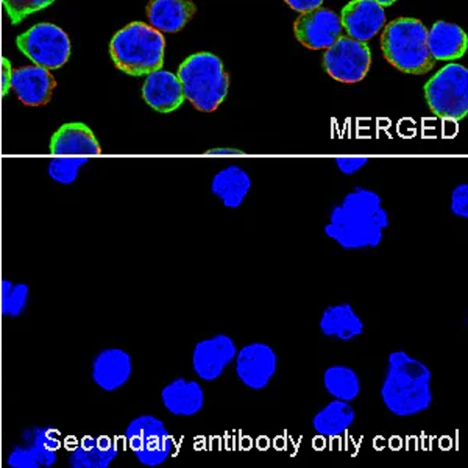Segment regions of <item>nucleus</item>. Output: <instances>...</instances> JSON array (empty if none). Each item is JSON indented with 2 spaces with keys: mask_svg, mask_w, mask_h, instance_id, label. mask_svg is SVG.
<instances>
[{
  "mask_svg": "<svg viewBox=\"0 0 468 468\" xmlns=\"http://www.w3.org/2000/svg\"><path fill=\"white\" fill-rule=\"evenodd\" d=\"M450 211L459 218H468V185L461 183L454 187L450 197Z\"/></svg>",
  "mask_w": 468,
  "mask_h": 468,
  "instance_id": "7c9ffc66",
  "label": "nucleus"
},
{
  "mask_svg": "<svg viewBox=\"0 0 468 468\" xmlns=\"http://www.w3.org/2000/svg\"><path fill=\"white\" fill-rule=\"evenodd\" d=\"M143 97L145 103L154 108V112L163 114L176 112L185 101L183 86L178 75L163 69L154 70L147 75L143 86Z\"/></svg>",
  "mask_w": 468,
  "mask_h": 468,
  "instance_id": "a211bd4d",
  "label": "nucleus"
},
{
  "mask_svg": "<svg viewBox=\"0 0 468 468\" xmlns=\"http://www.w3.org/2000/svg\"><path fill=\"white\" fill-rule=\"evenodd\" d=\"M119 443L110 436H85L69 452L70 468H110L119 456Z\"/></svg>",
  "mask_w": 468,
  "mask_h": 468,
  "instance_id": "6ab92c4d",
  "label": "nucleus"
},
{
  "mask_svg": "<svg viewBox=\"0 0 468 468\" xmlns=\"http://www.w3.org/2000/svg\"><path fill=\"white\" fill-rule=\"evenodd\" d=\"M0 96H2V90H0Z\"/></svg>",
  "mask_w": 468,
  "mask_h": 468,
  "instance_id": "e433bc0d",
  "label": "nucleus"
},
{
  "mask_svg": "<svg viewBox=\"0 0 468 468\" xmlns=\"http://www.w3.org/2000/svg\"><path fill=\"white\" fill-rule=\"evenodd\" d=\"M375 2H377V4H379V5L381 6H388L392 5V4H395L397 0H375Z\"/></svg>",
  "mask_w": 468,
  "mask_h": 468,
  "instance_id": "c9c22d12",
  "label": "nucleus"
},
{
  "mask_svg": "<svg viewBox=\"0 0 468 468\" xmlns=\"http://www.w3.org/2000/svg\"><path fill=\"white\" fill-rule=\"evenodd\" d=\"M324 388L326 394L335 399L351 403L361 395L362 383L355 368L335 364L324 372Z\"/></svg>",
  "mask_w": 468,
  "mask_h": 468,
  "instance_id": "a878e982",
  "label": "nucleus"
},
{
  "mask_svg": "<svg viewBox=\"0 0 468 468\" xmlns=\"http://www.w3.org/2000/svg\"><path fill=\"white\" fill-rule=\"evenodd\" d=\"M234 372L240 383L250 390L269 388L278 372V355L269 344L251 342L238 350L234 357Z\"/></svg>",
  "mask_w": 468,
  "mask_h": 468,
  "instance_id": "9d476101",
  "label": "nucleus"
},
{
  "mask_svg": "<svg viewBox=\"0 0 468 468\" xmlns=\"http://www.w3.org/2000/svg\"><path fill=\"white\" fill-rule=\"evenodd\" d=\"M372 64V54L367 44L342 35L324 57V70L335 80L357 83L364 80Z\"/></svg>",
  "mask_w": 468,
  "mask_h": 468,
  "instance_id": "1a4fd4ad",
  "label": "nucleus"
},
{
  "mask_svg": "<svg viewBox=\"0 0 468 468\" xmlns=\"http://www.w3.org/2000/svg\"><path fill=\"white\" fill-rule=\"evenodd\" d=\"M6 463L11 468H41L37 454L27 443H21L15 448L6 456Z\"/></svg>",
  "mask_w": 468,
  "mask_h": 468,
  "instance_id": "c756f323",
  "label": "nucleus"
},
{
  "mask_svg": "<svg viewBox=\"0 0 468 468\" xmlns=\"http://www.w3.org/2000/svg\"><path fill=\"white\" fill-rule=\"evenodd\" d=\"M133 375V359L128 351L110 346L99 351L90 362V379L103 392H116Z\"/></svg>",
  "mask_w": 468,
  "mask_h": 468,
  "instance_id": "ddd939ff",
  "label": "nucleus"
},
{
  "mask_svg": "<svg viewBox=\"0 0 468 468\" xmlns=\"http://www.w3.org/2000/svg\"><path fill=\"white\" fill-rule=\"evenodd\" d=\"M251 183L249 172L239 165H229L218 171L211 180V192L229 209H238L242 207L245 198L250 194Z\"/></svg>",
  "mask_w": 468,
  "mask_h": 468,
  "instance_id": "412c9836",
  "label": "nucleus"
},
{
  "mask_svg": "<svg viewBox=\"0 0 468 468\" xmlns=\"http://www.w3.org/2000/svg\"><path fill=\"white\" fill-rule=\"evenodd\" d=\"M57 88L54 75L41 66H26L13 70L11 75V90H15L17 99L28 107H43L52 101Z\"/></svg>",
  "mask_w": 468,
  "mask_h": 468,
  "instance_id": "2eb2a0df",
  "label": "nucleus"
},
{
  "mask_svg": "<svg viewBox=\"0 0 468 468\" xmlns=\"http://www.w3.org/2000/svg\"><path fill=\"white\" fill-rule=\"evenodd\" d=\"M191 0H150L147 17L150 26L161 33H176L196 15Z\"/></svg>",
  "mask_w": 468,
  "mask_h": 468,
  "instance_id": "5701e85b",
  "label": "nucleus"
},
{
  "mask_svg": "<svg viewBox=\"0 0 468 468\" xmlns=\"http://www.w3.org/2000/svg\"><path fill=\"white\" fill-rule=\"evenodd\" d=\"M86 163L88 158L83 156H52L48 165V178L61 186H70L80 176Z\"/></svg>",
  "mask_w": 468,
  "mask_h": 468,
  "instance_id": "cd10ccee",
  "label": "nucleus"
},
{
  "mask_svg": "<svg viewBox=\"0 0 468 468\" xmlns=\"http://www.w3.org/2000/svg\"><path fill=\"white\" fill-rule=\"evenodd\" d=\"M55 0H2L11 26H19L26 17L52 5Z\"/></svg>",
  "mask_w": 468,
  "mask_h": 468,
  "instance_id": "c85d7f7f",
  "label": "nucleus"
},
{
  "mask_svg": "<svg viewBox=\"0 0 468 468\" xmlns=\"http://www.w3.org/2000/svg\"><path fill=\"white\" fill-rule=\"evenodd\" d=\"M161 403L176 417H194L205 408V390L196 379H172L161 390Z\"/></svg>",
  "mask_w": 468,
  "mask_h": 468,
  "instance_id": "f3484780",
  "label": "nucleus"
},
{
  "mask_svg": "<svg viewBox=\"0 0 468 468\" xmlns=\"http://www.w3.org/2000/svg\"><path fill=\"white\" fill-rule=\"evenodd\" d=\"M125 441L134 459L143 467L156 468L167 463L176 448V441L165 421L156 415L134 417L125 428Z\"/></svg>",
  "mask_w": 468,
  "mask_h": 468,
  "instance_id": "423d86ee",
  "label": "nucleus"
},
{
  "mask_svg": "<svg viewBox=\"0 0 468 468\" xmlns=\"http://www.w3.org/2000/svg\"><path fill=\"white\" fill-rule=\"evenodd\" d=\"M165 41L163 33L144 22H132L114 35L110 55L117 69L132 77L163 69Z\"/></svg>",
  "mask_w": 468,
  "mask_h": 468,
  "instance_id": "7ed1b4c3",
  "label": "nucleus"
},
{
  "mask_svg": "<svg viewBox=\"0 0 468 468\" xmlns=\"http://www.w3.org/2000/svg\"><path fill=\"white\" fill-rule=\"evenodd\" d=\"M292 10L298 13H306V11L315 10L324 4V0H284Z\"/></svg>",
  "mask_w": 468,
  "mask_h": 468,
  "instance_id": "72a5a7b5",
  "label": "nucleus"
},
{
  "mask_svg": "<svg viewBox=\"0 0 468 468\" xmlns=\"http://www.w3.org/2000/svg\"><path fill=\"white\" fill-rule=\"evenodd\" d=\"M293 32L300 44L311 50H322L328 48L344 35L341 17L335 11L326 8H315V10L302 13L293 24Z\"/></svg>",
  "mask_w": 468,
  "mask_h": 468,
  "instance_id": "f8f14e48",
  "label": "nucleus"
},
{
  "mask_svg": "<svg viewBox=\"0 0 468 468\" xmlns=\"http://www.w3.org/2000/svg\"><path fill=\"white\" fill-rule=\"evenodd\" d=\"M207 154H214V156H242L245 154L242 150L238 149H213L207 150Z\"/></svg>",
  "mask_w": 468,
  "mask_h": 468,
  "instance_id": "f704fd0d",
  "label": "nucleus"
},
{
  "mask_svg": "<svg viewBox=\"0 0 468 468\" xmlns=\"http://www.w3.org/2000/svg\"><path fill=\"white\" fill-rule=\"evenodd\" d=\"M178 79L185 101L203 112H213L229 94V79L224 64L209 52L194 54L181 63Z\"/></svg>",
  "mask_w": 468,
  "mask_h": 468,
  "instance_id": "39448f33",
  "label": "nucleus"
},
{
  "mask_svg": "<svg viewBox=\"0 0 468 468\" xmlns=\"http://www.w3.org/2000/svg\"><path fill=\"white\" fill-rule=\"evenodd\" d=\"M30 288L27 282L4 280L0 282V313L8 319L21 317L27 309Z\"/></svg>",
  "mask_w": 468,
  "mask_h": 468,
  "instance_id": "bb28decb",
  "label": "nucleus"
},
{
  "mask_svg": "<svg viewBox=\"0 0 468 468\" xmlns=\"http://www.w3.org/2000/svg\"><path fill=\"white\" fill-rule=\"evenodd\" d=\"M364 320L350 303L331 304L320 315L319 330L324 337L351 342L364 335Z\"/></svg>",
  "mask_w": 468,
  "mask_h": 468,
  "instance_id": "aec40b11",
  "label": "nucleus"
},
{
  "mask_svg": "<svg viewBox=\"0 0 468 468\" xmlns=\"http://www.w3.org/2000/svg\"><path fill=\"white\" fill-rule=\"evenodd\" d=\"M355 420H356V410L351 403L335 399L313 417L311 425L317 436L335 439V437L344 436Z\"/></svg>",
  "mask_w": 468,
  "mask_h": 468,
  "instance_id": "b1692460",
  "label": "nucleus"
},
{
  "mask_svg": "<svg viewBox=\"0 0 468 468\" xmlns=\"http://www.w3.org/2000/svg\"><path fill=\"white\" fill-rule=\"evenodd\" d=\"M432 372L405 350L388 355L379 397L384 408L399 419L423 414L432 405Z\"/></svg>",
  "mask_w": 468,
  "mask_h": 468,
  "instance_id": "f03ea898",
  "label": "nucleus"
},
{
  "mask_svg": "<svg viewBox=\"0 0 468 468\" xmlns=\"http://www.w3.org/2000/svg\"><path fill=\"white\" fill-rule=\"evenodd\" d=\"M22 443L32 448L41 468L54 467L58 461V450L63 445L61 432L52 426H37L22 431Z\"/></svg>",
  "mask_w": 468,
  "mask_h": 468,
  "instance_id": "393cba45",
  "label": "nucleus"
},
{
  "mask_svg": "<svg viewBox=\"0 0 468 468\" xmlns=\"http://www.w3.org/2000/svg\"><path fill=\"white\" fill-rule=\"evenodd\" d=\"M11 75H13V68L6 58H2V69H0V90L2 96H6L8 90H11Z\"/></svg>",
  "mask_w": 468,
  "mask_h": 468,
  "instance_id": "473e14b6",
  "label": "nucleus"
},
{
  "mask_svg": "<svg viewBox=\"0 0 468 468\" xmlns=\"http://www.w3.org/2000/svg\"><path fill=\"white\" fill-rule=\"evenodd\" d=\"M339 17L346 37L361 43H367L386 26L384 6L375 0H351L350 4L344 6Z\"/></svg>",
  "mask_w": 468,
  "mask_h": 468,
  "instance_id": "4468645a",
  "label": "nucleus"
},
{
  "mask_svg": "<svg viewBox=\"0 0 468 468\" xmlns=\"http://www.w3.org/2000/svg\"><path fill=\"white\" fill-rule=\"evenodd\" d=\"M238 346L229 335H216L197 342L192 350V370L205 383H213L234 362Z\"/></svg>",
  "mask_w": 468,
  "mask_h": 468,
  "instance_id": "9b49d317",
  "label": "nucleus"
},
{
  "mask_svg": "<svg viewBox=\"0 0 468 468\" xmlns=\"http://www.w3.org/2000/svg\"><path fill=\"white\" fill-rule=\"evenodd\" d=\"M390 218L378 192L356 186L331 209L324 234L344 250L377 249Z\"/></svg>",
  "mask_w": 468,
  "mask_h": 468,
  "instance_id": "f257e3e1",
  "label": "nucleus"
},
{
  "mask_svg": "<svg viewBox=\"0 0 468 468\" xmlns=\"http://www.w3.org/2000/svg\"><path fill=\"white\" fill-rule=\"evenodd\" d=\"M335 167L344 174V176H353L362 167H366L368 158L366 156H337L335 160Z\"/></svg>",
  "mask_w": 468,
  "mask_h": 468,
  "instance_id": "2f4dec72",
  "label": "nucleus"
},
{
  "mask_svg": "<svg viewBox=\"0 0 468 468\" xmlns=\"http://www.w3.org/2000/svg\"><path fill=\"white\" fill-rule=\"evenodd\" d=\"M426 37L428 30L419 19L399 17L388 22L381 37L384 58L405 74H428L436 59L430 54Z\"/></svg>",
  "mask_w": 468,
  "mask_h": 468,
  "instance_id": "20e7f679",
  "label": "nucleus"
},
{
  "mask_svg": "<svg viewBox=\"0 0 468 468\" xmlns=\"http://www.w3.org/2000/svg\"><path fill=\"white\" fill-rule=\"evenodd\" d=\"M52 156H99L101 147L88 125L81 122L64 123L50 141Z\"/></svg>",
  "mask_w": 468,
  "mask_h": 468,
  "instance_id": "dca6fc26",
  "label": "nucleus"
},
{
  "mask_svg": "<svg viewBox=\"0 0 468 468\" xmlns=\"http://www.w3.org/2000/svg\"><path fill=\"white\" fill-rule=\"evenodd\" d=\"M17 48L32 63L48 70L59 69L70 57L69 37L58 26L41 22L19 35Z\"/></svg>",
  "mask_w": 468,
  "mask_h": 468,
  "instance_id": "6e6552de",
  "label": "nucleus"
},
{
  "mask_svg": "<svg viewBox=\"0 0 468 468\" xmlns=\"http://www.w3.org/2000/svg\"><path fill=\"white\" fill-rule=\"evenodd\" d=\"M428 107L447 121H461L468 112V70L463 64H447L425 85Z\"/></svg>",
  "mask_w": 468,
  "mask_h": 468,
  "instance_id": "0eeeda50",
  "label": "nucleus"
},
{
  "mask_svg": "<svg viewBox=\"0 0 468 468\" xmlns=\"http://www.w3.org/2000/svg\"><path fill=\"white\" fill-rule=\"evenodd\" d=\"M428 48L436 61L463 58L468 48L467 33L456 24L439 21L428 30Z\"/></svg>",
  "mask_w": 468,
  "mask_h": 468,
  "instance_id": "4be33fe9",
  "label": "nucleus"
}]
</instances>
